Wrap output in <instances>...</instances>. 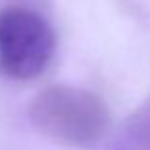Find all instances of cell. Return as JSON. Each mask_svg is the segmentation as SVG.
Listing matches in <instances>:
<instances>
[{
	"label": "cell",
	"mask_w": 150,
	"mask_h": 150,
	"mask_svg": "<svg viewBox=\"0 0 150 150\" xmlns=\"http://www.w3.org/2000/svg\"><path fill=\"white\" fill-rule=\"evenodd\" d=\"M42 0H10V4H23V6H33L34 4H40Z\"/></svg>",
	"instance_id": "4"
},
{
	"label": "cell",
	"mask_w": 150,
	"mask_h": 150,
	"mask_svg": "<svg viewBox=\"0 0 150 150\" xmlns=\"http://www.w3.org/2000/svg\"><path fill=\"white\" fill-rule=\"evenodd\" d=\"M29 120L46 139L70 148H91L110 129V112L93 91L69 84L48 86L29 105Z\"/></svg>",
	"instance_id": "1"
},
{
	"label": "cell",
	"mask_w": 150,
	"mask_h": 150,
	"mask_svg": "<svg viewBox=\"0 0 150 150\" xmlns=\"http://www.w3.org/2000/svg\"><path fill=\"white\" fill-rule=\"evenodd\" d=\"M124 133L127 150H150V95L129 114Z\"/></svg>",
	"instance_id": "3"
},
{
	"label": "cell",
	"mask_w": 150,
	"mask_h": 150,
	"mask_svg": "<svg viewBox=\"0 0 150 150\" xmlns=\"http://www.w3.org/2000/svg\"><path fill=\"white\" fill-rule=\"evenodd\" d=\"M55 53V33L38 8H0V70L11 80L38 78Z\"/></svg>",
	"instance_id": "2"
}]
</instances>
